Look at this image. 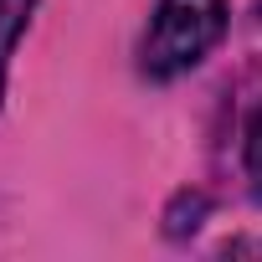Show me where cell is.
I'll return each mask as SVG.
<instances>
[{
  "instance_id": "1",
  "label": "cell",
  "mask_w": 262,
  "mask_h": 262,
  "mask_svg": "<svg viewBox=\"0 0 262 262\" xmlns=\"http://www.w3.org/2000/svg\"><path fill=\"white\" fill-rule=\"evenodd\" d=\"M221 31H226V0H160L139 62L160 82L180 77L221 41Z\"/></svg>"
},
{
  "instance_id": "2",
  "label": "cell",
  "mask_w": 262,
  "mask_h": 262,
  "mask_svg": "<svg viewBox=\"0 0 262 262\" xmlns=\"http://www.w3.org/2000/svg\"><path fill=\"white\" fill-rule=\"evenodd\" d=\"M31 6L36 0H0V93H6V67H11V52L31 21Z\"/></svg>"
},
{
  "instance_id": "3",
  "label": "cell",
  "mask_w": 262,
  "mask_h": 262,
  "mask_svg": "<svg viewBox=\"0 0 262 262\" xmlns=\"http://www.w3.org/2000/svg\"><path fill=\"white\" fill-rule=\"evenodd\" d=\"M247 175H252V190H257V201H262V103H257V113L247 118Z\"/></svg>"
}]
</instances>
